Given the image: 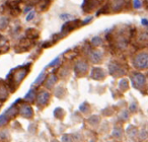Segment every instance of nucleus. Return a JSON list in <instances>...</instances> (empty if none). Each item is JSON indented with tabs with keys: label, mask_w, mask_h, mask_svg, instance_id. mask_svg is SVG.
Returning <instances> with one entry per match:
<instances>
[{
	"label": "nucleus",
	"mask_w": 148,
	"mask_h": 142,
	"mask_svg": "<svg viewBox=\"0 0 148 142\" xmlns=\"http://www.w3.org/2000/svg\"><path fill=\"white\" fill-rule=\"evenodd\" d=\"M134 65L137 68L140 69H144V68L148 67V55L146 53H141L139 55L136 56L135 60H134Z\"/></svg>",
	"instance_id": "1"
},
{
	"label": "nucleus",
	"mask_w": 148,
	"mask_h": 142,
	"mask_svg": "<svg viewBox=\"0 0 148 142\" xmlns=\"http://www.w3.org/2000/svg\"><path fill=\"white\" fill-rule=\"evenodd\" d=\"M19 114L23 116V118H27V119H31L34 116V112L32 110V108L27 105H23L19 110Z\"/></svg>",
	"instance_id": "2"
},
{
	"label": "nucleus",
	"mask_w": 148,
	"mask_h": 142,
	"mask_svg": "<svg viewBox=\"0 0 148 142\" xmlns=\"http://www.w3.org/2000/svg\"><path fill=\"white\" fill-rule=\"evenodd\" d=\"M139 131L140 130H138L137 127H135V126H133V125H130L129 127L127 128V130H126V133H127L128 137L135 140V139H137V138H139Z\"/></svg>",
	"instance_id": "3"
},
{
	"label": "nucleus",
	"mask_w": 148,
	"mask_h": 142,
	"mask_svg": "<svg viewBox=\"0 0 148 142\" xmlns=\"http://www.w3.org/2000/svg\"><path fill=\"white\" fill-rule=\"evenodd\" d=\"M133 81H134L135 86L138 87V88H140V87H142L144 84H145V77H144L142 74H136L133 78Z\"/></svg>",
	"instance_id": "4"
},
{
	"label": "nucleus",
	"mask_w": 148,
	"mask_h": 142,
	"mask_svg": "<svg viewBox=\"0 0 148 142\" xmlns=\"http://www.w3.org/2000/svg\"><path fill=\"white\" fill-rule=\"evenodd\" d=\"M50 99V95L48 93H42L41 95L38 97V105L40 106H44L46 105V104L48 103V101H49Z\"/></svg>",
	"instance_id": "5"
},
{
	"label": "nucleus",
	"mask_w": 148,
	"mask_h": 142,
	"mask_svg": "<svg viewBox=\"0 0 148 142\" xmlns=\"http://www.w3.org/2000/svg\"><path fill=\"white\" fill-rule=\"evenodd\" d=\"M112 136L116 139H121L123 137V130L121 127H114L113 131H112Z\"/></svg>",
	"instance_id": "6"
},
{
	"label": "nucleus",
	"mask_w": 148,
	"mask_h": 142,
	"mask_svg": "<svg viewBox=\"0 0 148 142\" xmlns=\"http://www.w3.org/2000/svg\"><path fill=\"white\" fill-rule=\"evenodd\" d=\"M99 122H101V118L99 116H91L88 119V124L92 127H97L99 124Z\"/></svg>",
	"instance_id": "7"
},
{
	"label": "nucleus",
	"mask_w": 148,
	"mask_h": 142,
	"mask_svg": "<svg viewBox=\"0 0 148 142\" xmlns=\"http://www.w3.org/2000/svg\"><path fill=\"white\" fill-rule=\"evenodd\" d=\"M62 142H75V137L72 134H64L61 138Z\"/></svg>",
	"instance_id": "8"
},
{
	"label": "nucleus",
	"mask_w": 148,
	"mask_h": 142,
	"mask_svg": "<svg viewBox=\"0 0 148 142\" xmlns=\"http://www.w3.org/2000/svg\"><path fill=\"white\" fill-rule=\"evenodd\" d=\"M87 69V65L83 62H79L76 65V71H79V72H85Z\"/></svg>",
	"instance_id": "9"
},
{
	"label": "nucleus",
	"mask_w": 148,
	"mask_h": 142,
	"mask_svg": "<svg viewBox=\"0 0 148 142\" xmlns=\"http://www.w3.org/2000/svg\"><path fill=\"white\" fill-rule=\"evenodd\" d=\"M9 137H10V134L7 130L5 129H2L1 132H0V138L1 140H9Z\"/></svg>",
	"instance_id": "10"
},
{
	"label": "nucleus",
	"mask_w": 148,
	"mask_h": 142,
	"mask_svg": "<svg viewBox=\"0 0 148 142\" xmlns=\"http://www.w3.org/2000/svg\"><path fill=\"white\" fill-rule=\"evenodd\" d=\"M148 138V130L142 129L139 131V139L140 140H146Z\"/></svg>",
	"instance_id": "11"
},
{
	"label": "nucleus",
	"mask_w": 148,
	"mask_h": 142,
	"mask_svg": "<svg viewBox=\"0 0 148 142\" xmlns=\"http://www.w3.org/2000/svg\"><path fill=\"white\" fill-rule=\"evenodd\" d=\"M8 121V118H6V116L5 115H2L1 116V120H0V122H1V126H4L5 124H6V122Z\"/></svg>",
	"instance_id": "12"
},
{
	"label": "nucleus",
	"mask_w": 148,
	"mask_h": 142,
	"mask_svg": "<svg viewBox=\"0 0 148 142\" xmlns=\"http://www.w3.org/2000/svg\"><path fill=\"white\" fill-rule=\"evenodd\" d=\"M120 118H121L122 120H127L128 118H129V114H128L127 112H123V114L121 113V115H120Z\"/></svg>",
	"instance_id": "13"
},
{
	"label": "nucleus",
	"mask_w": 148,
	"mask_h": 142,
	"mask_svg": "<svg viewBox=\"0 0 148 142\" xmlns=\"http://www.w3.org/2000/svg\"><path fill=\"white\" fill-rule=\"evenodd\" d=\"M32 97H34V91H31L29 93H27V95H25V99H32Z\"/></svg>",
	"instance_id": "14"
},
{
	"label": "nucleus",
	"mask_w": 148,
	"mask_h": 142,
	"mask_svg": "<svg viewBox=\"0 0 148 142\" xmlns=\"http://www.w3.org/2000/svg\"><path fill=\"white\" fill-rule=\"evenodd\" d=\"M55 80H56L55 77L52 76V77H51V79H50V83H48V87H51L52 85L54 84V82H55Z\"/></svg>",
	"instance_id": "15"
},
{
	"label": "nucleus",
	"mask_w": 148,
	"mask_h": 142,
	"mask_svg": "<svg viewBox=\"0 0 148 142\" xmlns=\"http://www.w3.org/2000/svg\"><path fill=\"white\" fill-rule=\"evenodd\" d=\"M51 142H59V141H57V140H56V139H53V140H52Z\"/></svg>",
	"instance_id": "16"
},
{
	"label": "nucleus",
	"mask_w": 148,
	"mask_h": 142,
	"mask_svg": "<svg viewBox=\"0 0 148 142\" xmlns=\"http://www.w3.org/2000/svg\"><path fill=\"white\" fill-rule=\"evenodd\" d=\"M88 142H95V140H89Z\"/></svg>",
	"instance_id": "17"
}]
</instances>
